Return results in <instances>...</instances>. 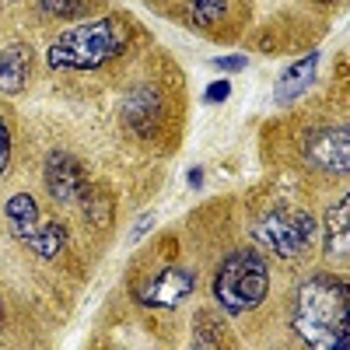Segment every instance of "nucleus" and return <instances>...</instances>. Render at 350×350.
Returning a JSON list of instances; mask_svg holds the SVG:
<instances>
[{
    "label": "nucleus",
    "mask_w": 350,
    "mask_h": 350,
    "mask_svg": "<svg viewBox=\"0 0 350 350\" xmlns=\"http://www.w3.org/2000/svg\"><path fill=\"white\" fill-rule=\"evenodd\" d=\"M291 323L301 343L329 350L347 347V280L333 273H315L298 287Z\"/></svg>",
    "instance_id": "nucleus-1"
},
{
    "label": "nucleus",
    "mask_w": 350,
    "mask_h": 350,
    "mask_svg": "<svg viewBox=\"0 0 350 350\" xmlns=\"http://www.w3.org/2000/svg\"><path fill=\"white\" fill-rule=\"evenodd\" d=\"M130 39H133V28L126 18L84 21L53 39L49 67L53 70H98L116 56H123Z\"/></svg>",
    "instance_id": "nucleus-2"
},
{
    "label": "nucleus",
    "mask_w": 350,
    "mask_h": 350,
    "mask_svg": "<svg viewBox=\"0 0 350 350\" xmlns=\"http://www.w3.org/2000/svg\"><path fill=\"white\" fill-rule=\"evenodd\" d=\"M270 291V270L259 249H235L214 273V298L224 312H252Z\"/></svg>",
    "instance_id": "nucleus-3"
},
{
    "label": "nucleus",
    "mask_w": 350,
    "mask_h": 350,
    "mask_svg": "<svg viewBox=\"0 0 350 350\" xmlns=\"http://www.w3.org/2000/svg\"><path fill=\"white\" fill-rule=\"evenodd\" d=\"M252 239L259 242V249H267L280 259H295L315 239V217L301 207H291V203L270 207L252 224Z\"/></svg>",
    "instance_id": "nucleus-4"
},
{
    "label": "nucleus",
    "mask_w": 350,
    "mask_h": 350,
    "mask_svg": "<svg viewBox=\"0 0 350 350\" xmlns=\"http://www.w3.org/2000/svg\"><path fill=\"white\" fill-rule=\"evenodd\" d=\"M4 217H8L11 235L18 242H25L28 249H32L36 256H42V259H53L56 252L64 249V242H67L60 224H56V221H42L39 203H36L32 193H14L4 203Z\"/></svg>",
    "instance_id": "nucleus-5"
},
{
    "label": "nucleus",
    "mask_w": 350,
    "mask_h": 350,
    "mask_svg": "<svg viewBox=\"0 0 350 350\" xmlns=\"http://www.w3.org/2000/svg\"><path fill=\"white\" fill-rule=\"evenodd\" d=\"M196 291V273L183 267H165L154 277L140 280L133 287V301L144 308H179L193 298Z\"/></svg>",
    "instance_id": "nucleus-6"
},
{
    "label": "nucleus",
    "mask_w": 350,
    "mask_h": 350,
    "mask_svg": "<svg viewBox=\"0 0 350 350\" xmlns=\"http://www.w3.org/2000/svg\"><path fill=\"white\" fill-rule=\"evenodd\" d=\"M350 161L347 126H315L305 137V165L326 175H343Z\"/></svg>",
    "instance_id": "nucleus-7"
},
{
    "label": "nucleus",
    "mask_w": 350,
    "mask_h": 350,
    "mask_svg": "<svg viewBox=\"0 0 350 350\" xmlns=\"http://www.w3.org/2000/svg\"><path fill=\"white\" fill-rule=\"evenodd\" d=\"M46 189H49L53 200H60V203L84 200V193H88L84 165L74 154H67V151L49 154V161H46Z\"/></svg>",
    "instance_id": "nucleus-8"
},
{
    "label": "nucleus",
    "mask_w": 350,
    "mask_h": 350,
    "mask_svg": "<svg viewBox=\"0 0 350 350\" xmlns=\"http://www.w3.org/2000/svg\"><path fill=\"white\" fill-rule=\"evenodd\" d=\"M239 0H186L189 25L207 36H231V28H239Z\"/></svg>",
    "instance_id": "nucleus-9"
},
{
    "label": "nucleus",
    "mask_w": 350,
    "mask_h": 350,
    "mask_svg": "<svg viewBox=\"0 0 350 350\" xmlns=\"http://www.w3.org/2000/svg\"><path fill=\"white\" fill-rule=\"evenodd\" d=\"M32 74V49L25 42L0 49V95H18Z\"/></svg>",
    "instance_id": "nucleus-10"
},
{
    "label": "nucleus",
    "mask_w": 350,
    "mask_h": 350,
    "mask_svg": "<svg viewBox=\"0 0 350 350\" xmlns=\"http://www.w3.org/2000/svg\"><path fill=\"white\" fill-rule=\"evenodd\" d=\"M161 98L151 92V88H137V92H130L126 105H123V120L130 123V130L137 133H148L158 120H161Z\"/></svg>",
    "instance_id": "nucleus-11"
},
{
    "label": "nucleus",
    "mask_w": 350,
    "mask_h": 350,
    "mask_svg": "<svg viewBox=\"0 0 350 350\" xmlns=\"http://www.w3.org/2000/svg\"><path fill=\"white\" fill-rule=\"evenodd\" d=\"M315 67H319V56H315V53H308L305 60H298L295 67H287V70L280 74V81H277L273 98H277L280 105H287V102H295L301 92H308V84H312V77H315Z\"/></svg>",
    "instance_id": "nucleus-12"
},
{
    "label": "nucleus",
    "mask_w": 350,
    "mask_h": 350,
    "mask_svg": "<svg viewBox=\"0 0 350 350\" xmlns=\"http://www.w3.org/2000/svg\"><path fill=\"white\" fill-rule=\"evenodd\" d=\"M347 211H350V203L343 196L326 214V256H333V259L347 256Z\"/></svg>",
    "instance_id": "nucleus-13"
},
{
    "label": "nucleus",
    "mask_w": 350,
    "mask_h": 350,
    "mask_svg": "<svg viewBox=\"0 0 350 350\" xmlns=\"http://www.w3.org/2000/svg\"><path fill=\"white\" fill-rule=\"evenodd\" d=\"M193 336H196V347H224L228 329H224L217 312H200L193 323Z\"/></svg>",
    "instance_id": "nucleus-14"
},
{
    "label": "nucleus",
    "mask_w": 350,
    "mask_h": 350,
    "mask_svg": "<svg viewBox=\"0 0 350 350\" xmlns=\"http://www.w3.org/2000/svg\"><path fill=\"white\" fill-rule=\"evenodd\" d=\"M39 8L53 18H81L88 14V0H39Z\"/></svg>",
    "instance_id": "nucleus-15"
},
{
    "label": "nucleus",
    "mask_w": 350,
    "mask_h": 350,
    "mask_svg": "<svg viewBox=\"0 0 350 350\" xmlns=\"http://www.w3.org/2000/svg\"><path fill=\"white\" fill-rule=\"evenodd\" d=\"M8 165H11V130H8L4 112H0V175L8 172Z\"/></svg>",
    "instance_id": "nucleus-16"
},
{
    "label": "nucleus",
    "mask_w": 350,
    "mask_h": 350,
    "mask_svg": "<svg viewBox=\"0 0 350 350\" xmlns=\"http://www.w3.org/2000/svg\"><path fill=\"white\" fill-rule=\"evenodd\" d=\"M231 95V84L228 81H214L211 88H207V95H203V98H207V102H224Z\"/></svg>",
    "instance_id": "nucleus-17"
},
{
    "label": "nucleus",
    "mask_w": 350,
    "mask_h": 350,
    "mask_svg": "<svg viewBox=\"0 0 350 350\" xmlns=\"http://www.w3.org/2000/svg\"><path fill=\"white\" fill-rule=\"evenodd\" d=\"M217 67H224V70H245L249 60H245V56H221Z\"/></svg>",
    "instance_id": "nucleus-18"
},
{
    "label": "nucleus",
    "mask_w": 350,
    "mask_h": 350,
    "mask_svg": "<svg viewBox=\"0 0 350 350\" xmlns=\"http://www.w3.org/2000/svg\"><path fill=\"white\" fill-rule=\"evenodd\" d=\"M0 319H4V301H0Z\"/></svg>",
    "instance_id": "nucleus-19"
},
{
    "label": "nucleus",
    "mask_w": 350,
    "mask_h": 350,
    "mask_svg": "<svg viewBox=\"0 0 350 350\" xmlns=\"http://www.w3.org/2000/svg\"><path fill=\"white\" fill-rule=\"evenodd\" d=\"M326 4H329V0H326Z\"/></svg>",
    "instance_id": "nucleus-20"
}]
</instances>
